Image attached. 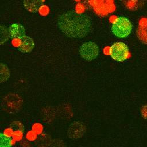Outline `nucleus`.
Here are the masks:
<instances>
[{
	"label": "nucleus",
	"instance_id": "obj_1",
	"mask_svg": "<svg viewBox=\"0 0 147 147\" xmlns=\"http://www.w3.org/2000/svg\"><path fill=\"white\" fill-rule=\"evenodd\" d=\"M57 25L59 29L67 36L80 38L90 32L92 21L87 14L68 11L59 17Z\"/></svg>",
	"mask_w": 147,
	"mask_h": 147
},
{
	"label": "nucleus",
	"instance_id": "obj_2",
	"mask_svg": "<svg viewBox=\"0 0 147 147\" xmlns=\"http://www.w3.org/2000/svg\"><path fill=\"white\" fill-rule=\"evenodd\" d=\"M133 25L131 21L125 17H117L111 25V31L118 38H125L131 32Z\"/></svg>",
	"mask_w": 147,
	"mask_h": 147
},
{
	"label": "nucleus",
	"instance_id": "obj_3",
	"mask_svg": "<svg viewBox=\"0 0 147 147\" xmlns=\"http://www.w3.org/2000/svg\"><path fill=\"white\" fill-rule=\"evenodd\" d=\"M109 54L115 61L122 62L126 60L129 55L128 47L122 42L114 43L110 48Z\"/></svg>",
	"mask_w": 147,
	"mask_h": 147
},
{
	"label": "nucleus",
	"instance_id": "obj_4",
	"mask_svg": "<svg viewBox=\"0 0 147 147\" xmlns=\"http://www.w3.org/2000/svg\"><path fill=\"white\" fill-rule=\"evenodd\" d=\"M22 104V99L18 95L11 94L6 96L2 102V107L9 113L18 111Z\"/></svg>",
	"mask_w": 147,
	"mask_h": 147
},
{
	"label": "nucleus",
	"instance_id": "obj_5",
	"mask_svg": "<svg viewBox=\"0 0 147 147\" xmlns=\"http://www.w3.org/2000/svg\"><path fill=\"white\" fill-rule=\"evenodd\" d=\"M99 49L94 42L88 41L83 44L79 49L80 56L87 61L95 59L99 55Z\"/></svg>",
	"mask_w": 147,
	"mask_h": 147
},
{
	"label": "nucleus",
	"instance_id": "obj_6",
	"mask_svg": "<svg viewBox=\"0 0 147 147\" xmlns=\"http://www.w3.org/2000/svg\"><path fill=\"white\" fill-rule=\"evenodd\" d=\"M86 131L84 123L79 122H75L71 124L68 128V136L71 138L78 139L83 136Z\"/></svg>",
	"mask_w": 147,
	"mask_h": 147
},
{
	"label": "nucleus",
	"instance_id": "obj_7",
	"mask_svg": "<svg viewBox=\"0 0 147 147\" xmlns=\"http://www.w3.org/2000/svg\"><path fill=\"white\" fill-rule=\"evenodd\" d=\"M34 46L33 40L29 36H24L20 38V43L18 47V49L24 53H28L32 51Z\"/></svg>",
	"mask_w": 147,
	"mask_h": 147
},
{
	"label": "nucleus",
	"instance_id": "obj_8",
	"mask_svg": "<svg viewBox=\"0 0 147 147\" xmlns=\"http://www.w3.org/2000/svg\"><path fill=\"white\" fill-rule=\"evenodd\" d=\"M139 40L144 44H147V19L142 18L139 22L137 30Z\"/></svg>",
	"mask_w": 147,
	"mask_h": 147
},
{
	"label": "nucleus",
	"instance_id": "obj_9",
	"mask_svg": "<svg viewBox=\"0 0 147 147\" xmlns=\"http://www.w3.org/2000/svg\"><path fill=\"white\" fill-rule=\"evenodd\" d=\"M10 36L13 38H21L25 36V30L23 25L19 23H14L9 28Z\"/></svg>",
	"mask_w": 147,
	"mask_h": 147
},
{
	"label": "nucleus",
	"instance_id": "obj_10",
	"mask_svg": "<svg viewBox=\"0 0 147 147\" xmlns=\"http://www.w3.org/2000/svg\"><path fill=\"white\" fill-rule=\"evenodd\" d=\"M44 0H24L23 5L28 11L32 13L37 12L43 5Z\"/></svg>",
	"mask_w": 147,
	"mask_h": 147
},
{
	"label": "nucleus",
	"instance_id": "obj_11",
	"mask_svg": "<svg viewBox=\"0 0 147 147\" xmlns=\"http://www.w3.org/2000/svg\"><path fill=\"white\" fill-rule=\"evenodd\" d=\"M146 0H121L122 4L129 10L136 11L141 9Z\"/></svg>",
	"mask_w": 147,
	"mask_h": 147
},
{
	"label": "nucleus",
	"instance_id": "obj_12",
	"mask_svg": "<svg viewBox=\"0 0 147 147\" xmlns=\"http://www.w3.org/2000/svg\"><path fill=\"white\" fill-rule=\"evenodd\" d=\"M94 5L95 10H101V9L106 10V9L111 7L113 3L112 0H96Z\"/></svg>",
	"mask_w": 147,
	"mask_h": 147
},
{
	"label": "nucleus",
	"instance_id": "obj_13",
	"mask_svg": "<svg viewBox=\"0 0 147 147\" xmlns=\"http://www.w3.org/2000/svg\"><path fill=\"white\" fill-rule=\"evenodd\" d=\"M12 145L11 139L6 135L1 133V146L9 147Z\"/></svg>",
	"mask_w": 147,
	"mask_h": 147
},
{
	"label": "nucleus",
	"instance_id": "obj_14",
	"mask_svg": "<svg viewBox=\"0 0 147 147\" xmlns=\"http://www.w3.org/2000/svg\"><path fill=\"white\" fill-rule=\"evenodd\" d=\"M10 127L14 130H20V131L24 130V126L22 125L21 123L17 122L13 123L11 125Z\"/></svg>",
	"mask_w": 147,
	"mask_h": 147
},
{
	"label": "nucleus",
	"instance_id": "obj_15",
	"mask_svg": "<svg viewBox=\"0 0 147 147\" xmlns=\"http://www.w3.org/2000/svg\"><path fill=\"white\" fill-rule=\"evenodd\" d=\"M141 114L144 118L147 119V105H145L142 107Z\"/></svg>",
	"mask_w": 147,
	"mask_h": 147
}]
</instances>
